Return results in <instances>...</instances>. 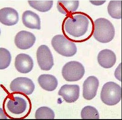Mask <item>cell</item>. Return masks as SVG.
I'll use <instances>...</instances> for the list:
<instances>
[{
    "label": "cell",
    "instance_id": "1",
    "mask_svg": "<svg viewBox=\"0 0 122 120\" xmlns=\"http://www.w3.org/2000/svg\"><path fill=\"white\" fill-rule=\"evenodd\" d=\"M90 23L88 16L82 12L68 15L62 23V30L71 39L75 40L83 36L87 32Z\"/></svg>",
    "mask_w": 122,
    "mask_h": 120
},
{
    "label": "cell",
    "instance_id": "2",
    "mask_svg": "<svg viewBox=\"0 0 122 120\" xmlns=\"http://www.w3.org/2000/svg\"><path fill=\"white\" fill-rule=\"evenodd\" d=\"M115 33L112 23L106 18H99L93 24L92 35L96 40L102 43H107L113 40Z\"/></svg>",
    "mask_w": 122,
    "mask_h": 120
},
{
    "label": "cell",
    "instance_id": "3",
    "mask_svg": "<svg viewBox=\"0 0 122 120\" xmlns=\"http://www.w3.org/2000/svg\"><path fill=\"white\" fill-rule=\"evenodd\" d=\"M52 47L58 54L65 57H71L76 54V45L62 35L54 36L51 41Z\"/></svg>",
    "mask_w": 122,
    "mask_h": 120
},
{
    "label": "cell",
    "instance_id": "4",
    "mask_svg": "<svg viewBox=\"0 0 122 120\" xmlns=\"http://www.w3.org/2000/svg\"><path fill=\"white\" fill-rule=\"evenodd\" d=\"M122 89L119 85L114 82H107L103 85L101 92V99L108 105H114L121 99Z\"/></svg>",
    "mask_w": 122,
    "mask_h": 120
},
{
    "label": "cell",
    "instance_id": "5",
    "mask_svg": "<svg viewBox=\"0 0 122 120\" xmlns=\"http://www.w3.org/2000/svg\"><path fill=\"white\" fill-rule=\"evenodd\" d=\"M62 75L67 81L73 82L81 80L85 74V68L80 62L71 61L63 66Z\"/></svg>",
    "mask_w": 122,
    "mask_h": 120
},
{
    "label": "cell",
    "instance_id": "6",
    "mask_svg": "<svg viewBox=\"0 0 122 120\" xmlns=\"http://www.w3.org/2000/svg\"><path fill=\"white\" fill-rule=\"evenodd\" d=\"M27 102L26 100L19 96H10L5 105L6 114L12 118V115H23L27 109Z\"/></svg>",
    "mask_w": 122,
    "mask_h": 120
},
{
    "label": "cell",
    "instance_id": "7",
    "mask_svg": "<svg viewBox=\"0 0 122 120\" xmlns=\"http://www.w3.org/2000/svg\"><path fill=\"white\" fill-rule=\"evenodd\" d=\"M10 89L14 92H20L26 95H31L35 88L32 80L27 77H17L13 80L10 85Z\"/></svg>",
    "mask_w": 122,
    "mask_h": 120
},
{
    "label": "cell",
    "instance_id": "8",
    "mask_svg": "<svg viewBox=\"0 0 122 120\" xmlns=\"http://www.w3.org/2000/svg\"><path fill=\"white\" fill-rule=\"evenodd\" d=\"M38 65L43 70H49L54 65L53 57L49 47L46 45H41L36 51Z\"/></svg>",
    "mask_w": 122,
    "mask_h": 120
},
{
    "label": "cell",
    "instance_id": "9",
    "mask_svg": "<svg viewBox=\"0 0 122 120\" xmlns=\"http://www.w3.org/2000/svg\"><path fill=\"white\" fill-rule=\"evenodd\" d=\"M36 40V37L33 33L26 30H21L15 35L14 42L19 49L26 50L34 45Z\"/></svg>",
    "mask_w": 122,
    "mask_h": 120
},
{
    "label": "cell",
    "instance_id": "10",
    "mask_svg": "<svg viewBox=\"0 0 122 120\" xmlns=\"http://www.w3.org/2000/svg\"><path fill=\"white\" fill-rule=\"evenodd\" d=\"M99 85V80L95 76H90L83 84V97L86 100H91L97 95Z\"/></svg>",
    "mask_w": 122,
    "mask_h": 120
},
{
    "label": "cell",
    "instance_id": "11",
    "mask_svg": "<svg viewBox=\"0 0 122 120\" xmlns=\"http://www.w3.org/2000/svg\"><path fill=\"white\" fill-rule=\"evenodd\" d=\"M58 95L67 103H73L79 98L80 87L77 85H62L58 91Z\"/></svg>",
    "mask_w": 122,
    "mask_h": 120
},
{
    "label": "cell",
    "instance_id": "12",
    "mask_svg": "<svg viewBox=\"0 0 122 120\" xmlns=\"http://www.w3.org/2000/svg\"><path fill=\"white\" fill-rule=\"evenodd\" d=\"M15 66L18 72L26 74L32 70L34 66V63L29 55L21 53L15 57Z\"/></svg>",
    "mask_w": 122,
    "mask_h": 120
},
{
    "label": "cell",
    "instance_id": "13",
    "mask_svg": "<svg viewBox=\"0 0 122 120\" xmlns=\"http://www.w3.org/2000/svg\"><path fill=\"white\" fill-rule=\"evenodd\" d=\"M0 21L3 25L11 26L16 24L19 21L18 13L11 7H4L0 10Z\"/></svg>",
    "mask_w": 122,
    "mask_h": 120
},
{
    "label": "cell",
    "instance_id": "14",
    "mask_svg": "<svg viewBox=\"0 0 122 120\" xmlns=\"http://www.w3.org/2000/svg\"><path fill=\"white\" fill-rule=\"evenodd\" d=\"M98 64L104 68H110L116 62V56L114 52L109 49H104L100 51L97 55Z\"/></svg>",
    "mask_w": 122,
    "mask_h": 120
},
{
    "label": "cell",
    "instance_id": "15",
    "mask_svg": "<svg viewBox=\"0 0 122 120\" xmlns=\"http://www.w3.org/2000/svg\"><path fill=\"white\" fill-rule=\"evenodd\" d=\"M22 21L26 27L40 30L41 20L39 15L31 10H26L22 15Z\"/></svg>",
    "mask_w": 122,
    "mask_h": 120
},
{
    "label": "cell",
    "instance_id": "16",
    "mask_svg": "<svg viewBox=\"0 0 122 120\" xmlns=\"http://www.w3.org/2000/svg\"><path fill=\"white\" fill-rule=\"evenodd\" d=\"M38 82L43 89L48 91L54 90L58 85L57 79L54 75L49 74L40 75L38 78Z\"/></svg>",
    "mask_w": 122,
    "mask_h": 120
},
{
    "label": "cell",
    "instance_id": "17",
    "mask_svg": "<svg viewBox=\"0 0 122 120\" xmlns=\"http://www.w3.org/2000/svg\"><path fill=\"white\" fill-rule=\"evenodd\" d=\"M79 5L78 0H58L57 3V8L61 14L69 15L76 11Z\"/></svg>",
    "mask_w": 122,
    "mask_h": 120
},
{
    "label": "cell",
    "instance_id": "18",
    "mask_svg": "<svg viewBox=\"0 0 122 120\" xmlns=\"http://www.w3.org/2000/svg\"><path fill=\"white\" fill-rule=\"evenodd\" d=\"M107 11L112 18L120 19L122 18V0H111L107 6Z\"/></svg>",
    "mask_w": 122,
    "mask_h": 120
},
{
    "label": "cell",
    "instance_id": "19",
    "mask_svg": "<svg viewBox=\"0 0 122 120\" xmlns=\"http://www.w3.org/2000/svg\"><path fill=\"white\" fill-rule=\"evenodd\" d=\"M29 4L34 9L41 12L50 10L53 5V0H28Z\"/></svg>",
    "mask_w": 122,
    "mask_h": 120
},
{
    "label": "cell",
    "instance_id": "20",
    "mask_svg": "<svg viewBox=\"0 0 122 120\" xmlns=\"http://www.w3.org/2000/svg\"><path fill=\"white\" fill-rule=\"evenodd\" d=\"M82 119H99V114L94 107L87 105L83 108L81 113Z\"/></svg>",
    "mask_w": 122,
    "mask_h": 120
},
{
    "label": "cell",
    "instance_id": "21",
    "mask_svg": "<svg viewBox=\"0 0 122 120\" xmlns=\"http://www.w3.org/2000/svg\"><path fill=\"white\" fill-rule=\"evenodd\" d=\"M35 118L36 119H54L55 113L51 108L42 106L36 110Z\"/></svg>",
    "mask_w": 122,
    "mask_h": 120
},
{
    "label": "cell",
    "instance_id": "22",
    "mask_svg": "<svg viewBox=\"0 0 122 120\" xmlns=\"http://www.w3.org/2000/svg\"><path fill=\"white\" fill-rule=\"evenodd\" d=\"M11 56L9 51L4 48L0 49V69H5L10 65Z\"/></svg>",
    "mask_w": 122,
    "mask_h": 120
},
{
    "label": "cell",
    "instance_id": "23",
    "mask_svg": "<svg viewBox=\"0 0 122 120\" xmlns=\"http://www.w3.org/2000/svg\"><path fill=\"white\" fill-rule=\"evenodd\" d=\"M115 76L117 80L121 81V63L118 65L115 72Z\"/></svg>",
    "mask_w": 122,
    "mask_h": 120
},
{
    "label": "cell",
    "instance_id": "24",
    "mask_svg": "<svg viewBox=\"0 0 122 120\" xmlns=\"http://www.w3.org/2000/svg\"><path fill=\"white\" fill-rule=\"evenodd\" d=\"M92 3L96 5H102L106 2L105 0H90Z\"/></svg>",
    "mask_w": 122,
    "mask_h": 120
}]
</instances>
